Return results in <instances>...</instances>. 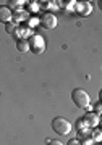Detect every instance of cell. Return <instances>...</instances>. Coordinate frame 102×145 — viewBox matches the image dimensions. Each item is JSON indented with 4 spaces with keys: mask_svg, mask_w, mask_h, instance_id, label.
<instances>
[{
    "mask_svg": "<svg viewBox=\"0 0 102 145\" xmlns=\"http://www.w3.org/2000/svg\"><path fill=\"white\" fill-rule=\"evenodd\" d=\"M28 44H29V50H32L34 53H42L44 52V48H46V44H44V39H42L41 36H34L31 40H28Z\"/></svg>",
    "mask_w": 102,
    "mask_h": 145,
    "instance_id": "cell-3",
    "label": "cell"
},
{
    "mask_svg": "<svg viewBox=\"0 0 102 145\" xmlns=\"http://www.w3.org/2000/svg\"><path fill=\"white\" fill-rule=\"evenodd\" d=\"M66 145H79V142H78L76 139H73V140H70V142H68Z\"/></svg>",
    "mask_w": 102,
    "mask_h": 145,
    "instance_id": "cell-11",
    "label": "cell"
},
{
    "mask_svg": "<svg viewBox=\"0 0 102 145\" xmlns=\"http://www.w3.org/2000/svg\"><path fill=\"white\" fill-rule=\"evenodd\" d=\"M16 48H18V52L25 53L29 50V44H28V40L26 39H20V40L16 42Z\"/></svg>",
    "mask_w": 102,
    "mask_h": 145,
    "instance_id": "cell-6",
    "label": "cell"
},
{
    "mask_svg": "<svg viewBox=\"0 0 102 145\" xmlns=\"http://www.w3.org/2000/svg\"><path fill=\"white\" fill-rule=\"evenodd\" d=\"M5 29H7V32H8V34H15V31H16V24L15 23H7L5 24Z\"/></svg>",
    "mask_w": 102,
    "mask_h": 145,
    "instance_id": "cell-8",
    "label": "cell"
},
{
    "mask_svg": "<svg viewBox=\"0 0 102 145\" xmlns=\"http://www.w3.org/2000/svg\"><path fill=\"white\" fill-rule=\"evenodd\" d=\"M72 100L78 108H89V95L83 89H75L72 92Z\"/></svg>",
    "mask_w": 102,
    "mask_h": 145,
    "instance_id": "cell-2",
    "label": "cell"
},
{
    "mask_svg": "<svg viewBox=\"0 0 102 145\" xmlns=\"http://www.w3.org/2000/svg\"><path fill=\"white\" fill-rule=\"evenodd\" d=\"M84 119H86V124H89V126L97 124V116L96 114H92V113H87L86 116H84Z\"/></svg>",
    "mask_w": 102,
    "mask_h": 145,
    "instance_id": "cell-7",
    "label": "cell"
},
{
    "mask_svg": "<svg viewBox=\"0 0 102 145\" xmlns=\"http://www.w3.org/2000/svg\"><path fill=\"white\" fill-rule=\"evenodd\" d=\"M78 8H83V15L86 16L87 13H89V10H91V5H89V3H86V2H84V3H83V5H79V7H78Z\"/></svg>",
    "mask_w": 102,
    "mask_h": 145,
    "instance_id": "cell-9",
    "label": "cell"
},
{
    "mask_svg": "<svg viewBox=\"0 0 102 145\" xmlns=\"http://www.w3.org/2000/svg\"><path fill=\"white\" fill-rule=\"evenodd\" d=\"M47 144L49 145H65V144H62L60 140H47Z\"/></svg>",
    "mask_w": 102,
    "mask_h": 145,
    "instance_id": "cell-10",
    "label": "cell"
},
{
    "mask_svg": "<svg viewBox=\"0 0 102 145\" xmlns=\"http://www.w3.org/2000/svg\"><path fill=\"white\" fill-rule=\"evenodd\" d=\"M11 10L8 8L7 5H0V23H3V24H7V23H10L11 21Z\"/></svg>",
    "mask_w": 102,
    "mask_h": 145,
    "instance_id": "cell-5",
    "label": "cell"
},
{
    "mask_svg": "<svg viewBox=\"0 0 102 145\" xmlns=\"http://www.w3.org/2000/svg\"><path fill=\"white\" fill-rule=\"evenodd\" d=\"M52 129H54V132H57L58 135H68L72 132V124H70V121H66L65 118L57 116V118H54V121H52Z\"/></svg>",
    "mask_w": 102,
    "mask_h": 145,
    "instance_id": "cell-1",
    "label": "cell"
},
{
    "mask_svg": "<svg viewBox=\"0 0 102 145\" xmlns=\"http://www.w3.org/2000/svg\"><path fill=\"white\" fill-rule=\"evenodd\" d=\"M41 24L44 29H54L57 26V16L54 13H44L41 16Z\"/></svg>",
    "mask_w": 102,
    "mask_h": 145,
    "instance_id": "cell-4",
    "label": "cell"
}]
</instances>
